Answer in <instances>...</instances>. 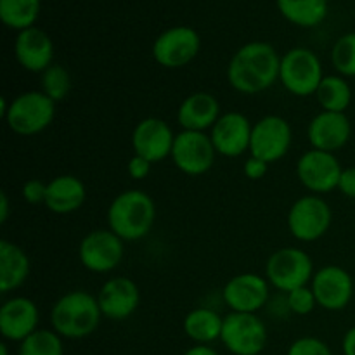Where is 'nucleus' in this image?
<instances>
[{
  "mask_svg": "<svg viewBox=\"0 0 355 355\" xmlns=\"http://www.w3.org/2000/svg\"><path fill=\"white\" fill-rule=\"evenodd\" d=\"M281 55L267 42H250L239 47L227 66V82L236 92L253 96L279 80Z\"/></svg>",
  "mask_w": 355,
  "mask_h": 355,
  "instance_id": "f257e3e1",
  "label": "nucleus"
},
{
  "mask_svg": "<svg viewBox=\"0 0 355 355\" xmlns=\"http://www.w3.org/2000/svg\"><path fill=\"white\" fill-rule=\"evenodd\" d=\"M101 319H103V312H101L97 297L83 290L62 295L52 305L51 311L52 329L61 338H87L99 328Z\"/></svg>",
  "mask_w": 355,
  "mask_h": 355,
  "instance_id": "f03ea898",
  "label": "nucleus"
},
{
  "mask_svg": "<svg viewBox=\"0 0 355 355\" xmlns=\"http://www.w3.org/2000/svg\"><path fill=\"white\" fill-rule=\"evenodd\" d=\"M156 205L148 193L128 189L118 194L107 208V225L123 241H137L151 232Z\"/></svg>",
  "mask_w": 355,
  "mask_h": 355,
  "instance_id": "7ed1b4c3",
  "label": "nucleus"
},
{
  "mask_svg": "<svg viewBox=\"0 0 355 355\" xmlns=\"http://www.w3.org/2000/svg\"><path fill=\"white\" fill-rule=\"evenodd\" d=\"M55 118V103L42 90H28L14 97L3 113L7 127L17 135L31 137L44 132Z\"/></svg>",
  "mask_w": 355,
  "mask_h": 355,
  "instance_id": "20e7f679",
  "label": "nucleus"
},
{
  "mask_svg": "<svg viewBox=\"0 0 355 355\" xmlns=\"http://www.w3.org/2000/svg\"><path fill=\"white\" fill-rule=\"evenodd\" d=\"M324 76L321 61L311 49L295 47L281 55L279 82L293 96H314Z\"/></svg>",
  "mask_w": 355,
  "mask_h": 355,
  "instance_id": "39448f33",
  "label": "nucleus"
},
{
  "mask_svg": "<svg viewBox=\"0 0 355 355\" xmlns=\"http://www.w3.org/2000/svg\"><path fill=\"white\" fill-rule=\"evenodd\" d=\"M314 274V262L311 255L300 248L277 250L266 263L267 281L283 293L307 286Z\"/></svg>",
  "mask_w": 355,
  "mask_h": 355,
  "instance_id": "423d86ee",
  "label": "nucleus"
},
{
  "mask_svg": "<svg viewBox=\"0 0 355 355\" xmlns=\"http://www.w3.org/2000/svg\"><path fill=\"white\" fill-rule=\"evenodd\" d=\"M333 224V211L319 194L302 196L288 211V229L302 243L321 239Z\"/></svg>",
  "mask_w": 355,
  "mask_h": 355,
  "instance_id": "0eeeda50",
  "label": "nucleus"
},
{
  "mask_svg": "<svg viewBox=\"0 0 355 355\" xmlns=\"http://www.w3.org/2000/svg\"><path fill=\"white\" fill-rule=\"evenodd\" d=\"M220 340L232 355H260L267 347V328L257 314L231 312L224 318Z\"/></svg>",
  "mask_w": 355,
  "mask_h": 355,
  "instance_id": "6e6552de",
  "label": "nucleus"
},
{
  "mask_svg": "<svg viewBox=\"0 0 355 355\" xmlns=\"http://www.w3.org/2000/svg\"><path fill=\"white\" fill-rule=\"evenodd\" d=\"M123 239L114 234L111 229H96L80 241L78 259L82 266L90 272H111L123 260Z\"/></svg>",
  "mask_w": 355,
  "mask_h": 355,
  "instance_id": "1a4fd4ad",
  "label": "nucleus"
},
{
  "mask_svg": "<svg viewBox=\"0 0 355 355\" xmlns=\"http://www.w3.org/2000/svg\"><path fill=\"white\" fill-rule=\"evenodd\" d=\"M293 142L291 125L277 114H267L253 123L252 141H250V155L263 159L266 163H274L288 155Z\"/></svg>",
  "mask_w": 355,
  "mask_h": 355,
  "instance_id": "9d476101",
  "label": "nucleus"
},
{
  "mask_svg": "<svg viewBox=\"0 0 355 355\" xmlns=\"http://www.w3.org/2000/svg\"><path fill=\"white\" fill-rule=\"evenodd\" d=\"M215 146L207 132L182 130L175 135L172 149V162L186 175H203L214 166Z\"/></svg>",
  "mask_w": 355,
  "mask_h": 355,
  "instance_id": "9b49d317",
  "label": "nucleus"
},
{
  "mask_svg": "<svg viewBox=\"0 0 355 355\" xmlns=\"http://www.w3.org/2000/svg\"><path fill=\"white\" fill-rule=\"evenodd\" d=\"M201 49V38L191 26H173L163 31L153 44V58L159 66L179 69L194 61Z\"/></svg>",
  "mask_w": 355,
  "mask_h": 355,
  "instance_id": "f8f14e48",
  "label": "nucleus"
},
{
  "mask_svg": "<svg viewBox=\"0 0 355 355\" xmlns=\"http://www.w3.org/2000/svg\"><path fill=\"white\" fill-rule=\"evenodd\" d=\"M342 172L343 168L335 153L311 149L297 162L298 180L305 189L314 194H326L338 189Z\"/></svg>",
  "mask_w": 355,
  "mask_h": 355,
  "instance_id": "ddd939ff",
  "label": "nucleus"
},
{
  "mask_svg": "<svg viewBox=\"0 0 355 355\" xmlns=\"http://www.w3.org/2000/svg\"><path fill=\"white\" fill-rule=\"evenodd\" d=\"M222 298L231 312L257 314L269 302V281L255 272L238 274L225 283Z\"/></svg>",
  "mask_w": 355,
  "mask_h": 355,
  "instance_id": "4468645a",
  "label": "nucleus"
},
{
  "mask_svg": "<svg viewBox=\"0 0 355 355\" xmlns=\"http://www.w3.org/2000/svg\"><path fill=\"white\" fill-rule=\"evenodd\" d=\"M311 288L318 305L324 311H343L354 297V279L349 270L340 266H326L314 274Z\"/></svg>",
  "mask_w": 355,
  "mask_h": 355,
  "instance_id": "2eb2a0df",
  "label": "nucleus"
},
{
  "mask_svg": "<svg viewBox=\"0 0 355 355\" xmlns=\"http://www.w3.org/2000/svg\"><path fill=\"white\" fill-rule=\"evenodd\" d=\"M173 142H175V134L162 118H144L135 125L132 132L134 155L149 159L153 165L172 156Z\"/></svg>",
  "mask_w": 355,
  "mask_h": 355,
  "instance_id": "dca6fc26",
  "label": "nucleus"
},
{
  "mask_svg": "<svg viewBox=\"0 0 355 355\" xmlns=\"http://www.w3.org/2000/svg\"><path fill=\"white\" fill-rule=\"evenodd\" d=\"M103 318L111 321H125L141 305V290L130 277H111L101 286L97 295Z\"/></svg>",
  "mask_w": 355,
  "mask_h": 355,
  "instance_id": "f3484780",
  "label": "nucleus"
},
{
  "mask_svg": "<svg viewBox=\"0 0 355 355\" xmlns=\"http://www.w3.org/2000/svg\"><path fill=\"white\" fill-rule=\"evenodd\" d=\"M253 125L248 118L238 111H229L218 118L217 123L210 130L211 142L217 155L225 158H238L250 151Z\"/></svg>",
  "mask_w": 355,
  "mask_h": 355,
  "instance_id": "a211bd4d",
  "label": "nucleus"
},
{
  "mask_svg": "<svg viewBox=\"0 0 355 355\" xmlns=\"http://www.w3.org/2000/svg\"><path fill=\"white\" fill-rule=\"evenodd\" d=\"M352 135V123L345 113L321 111L311 120L307 127V137L312 149L335 153L345 148Z\"/></svg>",
  "mask_w": 355,
  "mask_h": 355,
  "instance_id": "6ab92c4d",
  "label": "nucleus"
},
{
  "mask_svg": "<svg viewBox=\"0 0 355 355\" xmlns=\"http://www.w3.org/2000/svg\"><path fill=\"white\" fill-rule=\"evenodd\" d=\"M38 307L26 297L9 298L0 307V333L7 342L21 343L38 329Z\"/></svg>",
  "mask_w": 355,
  "mask_h": 355,
  "instance_id": "aec40b11",
  "label": "nucleus"
},
{
  "mask_svg": "<svg viewBox=\"0 0 355 355\" xmlns=\"http://www.w3.org/2000/svg\"><path fill=\"white\" fill-rule=\"evenodd\" d=\"M14 54L17 62L26 71L44 73L54 64V44L44 30L31 26L17 33L14 42Z\"/></svg>",
  "mask_w": 355,
  "mask_h": 355,
  "instance_id": "412c9836",
  "label": "nucleus"
},
{
  "mask_svg": "<svg viewBox=\"0 0 355 355\" xmlns=\"http://www.w3.org/2000/svg\"><path fill=\"white\" fill-rule=\"evenodd\" d=\"M220 116V104H218L217 97L208 92L191 94L180 103L179 110H177V121L182 130H211Z\"/></svg>",
  "mask_w": 355,
  "mask_h": 355,
  "instance_id": "4be33fe9",
  "label": "nucleus"
},
{
  "mask_svg": "<svg viewBox=\"0 0 355 355\" xmlns=\"http://www.w3.org/2000/svg\"><path fill=\"white\" fill-rule=\"evenodd\" d=\"M87 200L85 184L75 175H58L47 182L45 207L58 215L80 210Z\"/></svg>",
  "mask_w": 355,
  "mask_h": 355,
  "instance_id": "5701e85b",
  "label": "nucleus"
},
{
  "mask_svg": "<svg viewBox=\"0 0 355 355\" xmlns=\"http://www.w3.org/2000/svg\"><path fill=\"white\" fill-rule=\"evenodd\" d=\"M30 257L21 246L2 239L0 241V291L9 293L26 283L30 276Z\"/></svg>",
  "mask_w": 355,
  "mask_h": 355,
  "instance_id": "b1692460",
  "label": "nucleus"
},
{
  "mask_svg": "<svg viewBox=\"0 0 355 355\" xmlns=\"http://www.w3.org/2000/svg\"><path fill=\"white\" fill-rule=\"evenodd\" d=\"M222 328H224V318L214 309H193L184 318V333L196 345H210L220 340Z\"/></svg>",
  "mask_w": 355,
  "mask_h": 355,
  "instance_id": "393cba45",
  "label": "nucleus"
},
{
  "mask_svg": "<svg viewBox=\"0 0 355 355\" xmlns=\"http://www.w3.org/2000/svg\"><path fill=\"white\" fill-rule=\"evenodd\" d=\"M279 12L290 23L302 28H314L328 14V0H276Z\"/></svg>",
  "mask_w": 355,
  "mask_h": 355,
  "instance_id": "a878e982",
  "label": "nucleus"
},
{
  "mask_svg": "<svg viewBox=\"0 0 355 355\" xmlns=\"http://www.w3.org/2000/svg\"><path fill=\"white\" fill-rule=\"evenodd\" d=\"M314 96L322 111L331 113H345L352 103V89L342 75H326Z\"/></svg>",
  "mask_w": 355,
  "mask_h": 355,
  "instance_id": "bb28decb",
  "label": "nucleus"
},
{
  "mask_svg": "<svg viewBox=\"0 0 355 355\" xmlns=\"http://www.w3.org/2000/svg\"><path fill=\"white\" fill-rule=\"evenodd\" d=\"M42 0H0V19L10 30H28L38 19Z\"/></svg>",
  "mask_w": 355,
  "mask_h": 355,
  "instance_id": "cd10ccee",
  "label": "nucleus"
},
{
  "mask_svg": "<svg viewBox=\"0 0 355 355\" xmlns=\"http://www.w3.org/2000/svg\"><path fill=\"white\" fill-rule=\"evenodd\" d=\"M17 355H64V345L54 329H37L19 343Z\"/></svg>",
  "mask_w": 355,
  "mask_h": 355,
  "instance_id": "c85d7f7f",
  "label": "nucleus"
},
{
  "mask_svg": "<svg viewBox=\"0 0 355 355\" xmlns=\"http://www.w3.org/2000/svg\"><path fill=\"white\" fill-rule=\"evenodd\" d=\"M42 92L54 103L64 99L71 90V75L61 64H52L42 73Z\"/></svg>",
  "mask_w": 355,
  "mask_h": 355,
  "instance_id": "c756f323",
  "label": "nucleus"
},
{
  "mask_svg": "<svg viewBox=\"0 0 355 355\" xmlns=\"http://www.w3.org/2000/svg\"><path fill=\"white\" fill-rule=\"evenodd\" d=\"M333 68L345 78L355 76V31L345 33L335 42L331 49Z\"/></svg>",
  "mask_w": 355,
  "mask_h": 355,
  "instance_id": "7c9ffc66",
  "label": "nucleus"
},
{
  "mask_svg": "<svg viewBox=\"0 0 355 355\" xmlns=\"http://www.w3.org/2000/svg\"><path fill=\"white\" fill-rule=\"evenodd\" d=\"M286 305L293 314L309 315L318 307V300H315V295L312 291V288L302 286L286 293Z\"/></svg>",
  "mask_w": 355,
  "mask_h": 355,
  "instance_id": "2f4dec72",
  "label": "nucleus"
},
{
  "mask_svg": "<svg viewBox=\"0 0 355 355\" xmlns=\"http://www.w3.org/2000/svg\"><path fill=\"white\" fill-rule=\"evenodd\" d=\"M286 355H333L331 349L315 336H302L295 340Z\"/></svg>",
  "mask_w": 355,
  "mask_h": 355,
  "instance_id": "473e14b6",
  "label": "nucleus"
},
{
  "mask_svg": "<svg viewBox=\"0 0 355 355\" xmlns=\"http://www.w3.org/2000/svg\"><path fill=\"white\" fill-rule=\"evenodd\" d=\"M21 196L26 203L30 205H40L45 203V196H47V184L42 182L40 179H30L23 184L21 187Z\"/></svg>",
  "mask_w": 355,
  "mask_h": 355,
  "instance_id": "72a5a7b5",
  "label": "nucleus"
},
{
  "mask_svg": "<svg viewBox=\"0 0 355 355\" xmlns=\"http://www.w3.org/2000/svg\"><path fill=\"white\" fill-rule=\"evenodd\" d=\"M151 168H153V163L139 155H134L130 159H128L127 172L134 180H144L146 177L151 173Z\"/></svg>",
  "mask_w": 355,
  "mask_h": 355,
  "instance_id": "f704fd0d",
  "label": "nucleus"
},
{
  "mask_svg": "<svg viewBox=\"0 0 355 355\" xmlns=\"http://www.w3.org/2000/svg\"><path fill=\"white\" fill-rule=\"evenodd\" d=\"M269 170V163H266L263 159L255 158V156L250 155V158L246 159L245 165H243V173H245L246 179L250 180H260Z\"/></svg>",
  "mask_w": 355,
  "mask_h": 355,
  "instance_id": "c9c22d12",
  "label": "nucleus"
},
{
  "mask_svg": "<svg viewBox=\"0 0 355 355\" xmlns=\"http://www.w3.org/2000/svg\"><path fill=\"white\" fill-rule=\"evenodd\" d=\"M338 189L343 196L355 200V166L343 168L342 177H340Z\"/></svg>",
  "mask_w": 355,
  "mask_h": 355,
  "instance_id": "e433bc0d",
  "label": "nucleus"
},
{
  "mask_svg": "<svg viewBox=\"0 0 355 355\" xmlns=\"http://www.w3.org/2000/svg\"><path fill=\"white\" fill-rule=\"evenodd\" d=\"M342 352L343 355H355V326L347 329L342 340Z\"/></svg>",
  "mask_w": 355,
  "mask_h": 355,
  "instance_id": "4c0bfd02",
  "label": "nucleus"
},
{
  "mask_svg": "<svg viewBox=\"0 0 355 355\" xmlns=\"http://www.w3.org/2000/svg\"><path fill=\"white\" fill-rule=\"evenodd\" d=\"M182 355H218V352L215 349H211L210 345H193Z\"/></svg>",
  "mask_w": 355,
  "mask_h": 355,
  "instance_id": "58836bf2",
  "label": "nucleus"
},
{
  "mask_svg": "<svg viewBox=\"0 0 355 355\" xmlns=\"http://www.w3.org/2000/svg\"><path fill=\"white\" fill-rule=\"evenodd\" d=\"M7 218H9V198L6 191H2L0 193V222L6 224Z\"/></svg>",
  "mask_w": 355,
  "mask_h": 355,
  "instance_id": "ea45409f",
  "label": "nucleus"
},
{
  "mask_svg": "<svg viewBox=\"0 0 355 355\" xmlns=\"http://www.w3.org/2000/svg\"><path fill=\"white\" fill-rule=\"evenodd\" d=\"M0 355H9V349H7V343H0Z\"/></svg>",
  "mask_w": 355,
  "mask_h": 355,
  "instance_id": "a19ab883",
  "label": "nucleus"
}]
</instances>
